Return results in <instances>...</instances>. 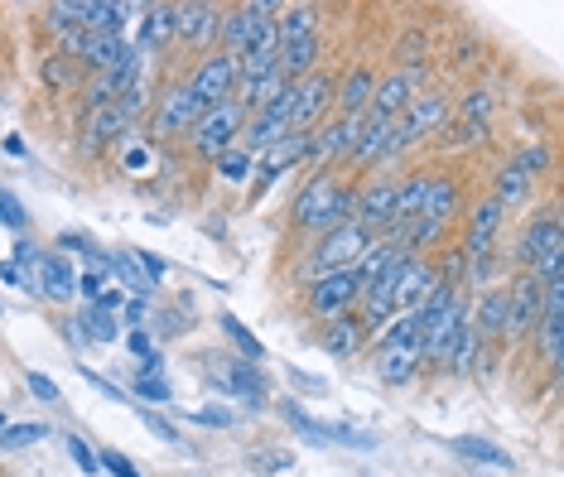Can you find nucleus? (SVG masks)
Returning a JSON list of instances; mask_svg holds the SVG:
<instances>
[{"mask_svg":"<svg viewBox=\"0 0 564 477\" xmlns=\"http://www.w3.org/2000/svg\"><path fill=\"white\" fill-rule=\"evenodd\" d=\"M541 300H545V290H541V280L535 275H521L517 285L507 290V324H502L507 338H525V333L535 328V318H541Z\"/></svg>","mask_w":564,"mask_h":477,"instance_id":"10","label":"nucleus"},{"mask_svg":"<svg viewBox=\"0 0 564 477\" xmlns=\"http://www.w3.org/2000/svg\"><path fill=\"white\" fill-rule=\"evenodd\" d=\"M135 265H140V275L150 280V290H155L160 280H164V261H160L155 251H135Z\"/></svg>","mask_w":564,"mask_h":477,"instance_id":"45","label":"nucleus"},{"mask_svg":"<svg viewBox=\"0 0 564 477\" xmlns=\"http://www.w3.org/2000/svg\"><path fill=\"white\" fill-rule=\"evenodd\" d=\"M0 430H6V420H0Z\"/></svg>","mask_w":564,"mask_h":477,"instance_id":"53","label":"nucleus"},{"mask_svg":"<svg viewBox=\"0 0 564 477\" xmlns=\"http://www.w3.org/2000/svg\"><path fill=\"white\" fill-rule=\"evenodd\" d=\"M97 468H107L111 477H140V468H135V463L126 458V454H111V448H107V454L97 458Z\"/></svg>","mask_w":564,"mask_h":477,"instance_id":"44","label":"nucleus"},{"mask_svg":"<svg viewBox=\"0 0 564 477\" xmlns=\"http://www.w3.org/2000/svg\"><path fill=\"white\" fill-rule=\"evenodd\" d=\"M525 198H531V178H525L517 164H507V170L497 174V208L507 213V208H517V203H525Z\"/></svg>","mask_w":564,"mask_h":477,"instance_id":"29","label":"nucleus"},{"mask_svg":"<svg viewBox=\"0 0 564 477\" xmlns=\"http://www.w3.org/2000/svg\"><path fill=\"white\" fill-rule=\"evenodd\" d=\"M415 367H420V353H405V347H381V381L387 386H405V381H415Z\"/></svg>","mask_w":564,"mask_h":477,"instance_id":"25","label":"nucleus"},{"mask_svg":"<svg viewBox=\"0 0 564 477\" xmlns=\"http://www.w3.org/2000/svg\"><path fill=\"white\" fill-rule=\"evenodd\" d=\"M391 208H395V184L391 178H381V184H371L367 193H357L352 203V223L377 231V227H391Z\"/></svg>","mask_w":564,"mask_h":477,"instance_id":"14","label":"nucleus"},{"mask_svg":"<svg viewBox=\"0 0 564 477\" xmlns=\"http://www.w3.org/2000/svg\"><path fill=\"white\" fill-rule=\"evenodd\" d=\"M203 111H208V107H203V101H198V93H194V87H174V93L164 97V107H160V121H155V126H160V135L194 131Z\"/></svg>","mask_w":564,"mask_h":477,"instance_id":"12","label":"nucleus"},{"mask_svg":"<svg viewBox=\"0 0 564 477\" xmlns=\"http://www.w3.org/2000/svg\"><path fill=\"white\" fill-rule=\"evenodd\" d=\"M155 333H164V338H174V333H184L178 328V314H160V328Z\"/></svg>","mask_w":564,"mask_h":477,"instance_id":"51","label":"nucleus"},{"mask_svg":"<svg viewBox=\"0 0 564 477\" xmlns=\"http://www.w3.org/2000/svg\"><path fill=\"white\" fill-rule=\"evenodd\" d=\"M357 131H362V116H343L338 126H328V131L314 140V154H318V160H338V154H352Z\"/></svg>","mask_w":564,"mask_h":477,"instance_id":"20","label":"nucleus"},{"mask_svg":"<svg viewBox=\"0 0 564 477\" xmlns=\"http://www.w3.org/2000/svg\"><path fill=\"white\" fill-rule=\"evenodd\" d=\"M217 170H223V178L241 184V178H247V170H251V154H247V150H227L223 160H217Z\"/></svg>","mask_w":564,"mask_h":477,"instance_id":"40","label":"nucleus"},{"mask_svg":"<svg viewBox=\"0 0 564 477\" xmlns=\"http://www.w3.org/2000/svg\"><path fill=\"white\" fill-rule=\"evenodd\" d=\"M188 420H194V424H208V430H227V424H232V410H194Z\"/></svg>","mask_w":564,"mask_h":477,"instance_id":"48","label":"nucleus"},{"mask_svg":"<svg viewBox=\"0 0 564 477\" xmlns=\"http://www.w3.org/2000/svg\"><path fill=\"white\" fill-rule=\"evenodd\" d=\"M223 333H227V338H232V343L241 347V353H247V362H261V357H265V347H261V343H256V338H251V333H247V328H241V318H232V314H223Z\"/></svg>","mask_w":564,"mask_h":477,"instance_id":"38","label":"nucleus"},{"mask_svg":"<svg viewBox=\"0 0 564 477\" xmlns=\"http://www.w3.org/2000/svg\"><path fill=\"white\" fill-rule=\"evenodd\" d=\"M126 347H131V353L140 357V362H160V357H155V338H150V333L145 328H126Z\"/></svg>","mask_w":564,"mask_h":477,"instance_id":"41","label":"nucleus"},{"mask_svg":"<svg viewBox=\"0 0 564 477\" xmlns=\"http://www.w3.org/2000/svg\"><path fill=\"white\" fill-rule=\"evenodd\" d=\"M68 458L78 463L83 473H97V454H93V448H87V444L78 440V434H68Z\"/></svg>","mask_w":564,"mask_h":477,"instance_id":"47","label":"nucleus"},{"mask_svg":"<svg viewBox=\"0 0 564 477\" xmlns=\"http://www.w3.org/2000/svg\"><path fill=\"white\" fill-rule=\"evenodd\" d=\"M507 324V290H492L478 300V333L482 338H492V333H502Z\"/></svg>","mask_w":564,"mask_h":477,"instance_id":"31","label":"nucleus"},{"mask_svg":"<svg viewBox=\"0 0 564 477\" xmlns=\"http://www.w3.org/2000/svg\"><path fill=\"white\" fill-rule=\"evenodd\" d=\"M121 54H126V44L121 39H107V34H83V44H78V58L87 63V68H97L101 77L117 73Z\"/></svg>","mask_w":564,"mask_h":477,"instance_id":"19","label":"nucleus"},{"mask_svg":"<svg viewBox=\"0 0 564 477\" xmlns=\"http://www.w3.org/2000/svg\"><path fill=\"white\" fill-rule=\"evenodd\" d=\"M131 391L140 395V401H150V405H164L174 395V386H170V377L164 371H135V386Z\"/></svg>","mask_w":564,"mask_h":477,"instance_id":"34","label":"nucleus"},{"mask_svg":"<svg viewBox=\"0 0 564 477\" xmlns=\"http://www.w3.org/2000/svg\"><path fill=\"white\" fill-rule=\"evenodd\" d=\"M458 116H464L468 126H492V93H468L458 101Z\"/></svg>","mask_w":564,"mask_h":477,"instance_id":"36","label":"nucleus"},{"mask_svg":"<svg viewBox=\"0 0 564 477\" xmlns=\"http://www.w3.org/2000/svg\"><path fill=\"white\" fill-rule=\"evenodd\" d=\"M391 131H395V121H381V116H367L362 111V131H357L352 160L357 164H377L381 154H391Z\"/></svg>","mask_w":564,"mask_h":477,"instance_id":"17","label":"nucleus"},{"mask_svg":"<svg viewBox=\"0 0 564 477\" xmlns=\"http://www.w3.org/2000/svg\"><path fill=\"white\" fill-rule=\"evenodd\" d=\"M357 333H362V324H352V318H328V333H324V347L338 357H352L357 347Z\"/></svg>","mask_w":564,"mask_h":477,"instance_id":"32","label":"nucleus"},{"mask_svg":"<svg viewBox=\"0 0 564 477\" xmlns=\"http://www.w3.org/2000/svg\"><path fill=\"white\" fill-rule=\"evenodd\" d=\"M521 261L531 265V275L541 280H564L560 265H564V237H560V223L555 217H535L521 237Z\"/></svg>","mask_w":564,"mask_h":477,"instance_id":"2","label":"nucleus"},{"mask_svg":"<svg viewBox=\"0 0 564 477\" xmlns=\"http://www.w3.org/2000/svg\"><path fill=\"white\" fill-rule=\"evenodd\" d=\"M126 126H131V121H126V111L117 107V101H111V107H97V111H87V150H101V145H107V140H117L121 131H126Z\"/></svg>","mask_w":564,"mask_h":477,"instance_id":"21","label":"nucleus"},{"mask_svg":"<svg viewBox=\"0 0 564 477\" xmlns=\"http://www.w3.org/2000/svg\"><path fill=\"white\" fill-rule=\"evenodd\" d=\"M352 203H357L352 188H338L328 174H314L310 184L300 188V198H294V223L328 237V231H338L343 223H352Z\"/></svg>","mask_w":564,"mask_h":477,"instance_id":"1","label":"nucleus"},{"mask_svg":"<svg viewBox=\"0 0 564 477\" xmlns=\"http://www.w3.org/2000/svg\"><path fill=\"white\" fill-rule=\"evenodd\" d=\"M381 347H405V353L425 357V318H420V314H401L391 324V333H387V343H381Z\"/></svg>","mask_w":564,"mask_h":477,"instance_id":"26","label":"nucleus"},{"mask_svg":"<svg viewBox=\"0 0 564 477\" xmlns=\"http://www.w3.org/2000/svg\"><path fill=\"white\" fill-rule=\"evenodd\" d=\"M371 93H377V77H371L367 68H352L348 83H343V93H338L343 116H362L371 107Z\"/></svg>","mask_w":564,"mask_h":477,"instance_id":"24","label":"nucleus"},{"mask_svg":"<svg viewBox=\"0 0 564 477\" xmlns=\"http://www.w3.org/2000/svg\"><path fill=\"white\" fill-rule=\"evenodd\" d=\"M285 420L294 424V434H300L304 444H318V448H328V444H343V448H371V444H377L371 434L348 430V424H318V420L304 415L300 405H285Z\"/></svg>","mask_w":564,"mask_h":477,"instance_id":"8","label":"nucleus"},{"mask_svg":"<svg viewBox=\"0 0 564 477\" xmlns=\"http://www.w3.org/2000/svg\"><path fill=\"white\" fill-rule=\"evenodd\" d=\"M107 280H111V275H101V270H87V275L78 280V290L87 294V304H101V300H107V290H111Z\"/></svg>","mask_w":564,"mask_h":477,"instance_id":"43","label":"nucleus"},{"mask_svg":"<svg viewBox=\"0 0 564 477\" xmlns=\"http://www.w3.org/2000/svg\"><path fill=\"white\" fill-rule=\"evenodd\" d=\"M198 93L203 107H223V101H232V87H237V58L232 54H213L198 63L194 83H188Z\"/></svg>","mask_w":564,"mask_h":477,"instance_id":"9","label":"nucleus"},{"mask_svg":"<svg viewBox=\"0 0 564 477\" xmlns=\"http://www.w3.org/2000/svg\"><path fill=\"white\" fill-rule=\"evenodd\" d=\"M420 63H415V73L410 68H401V73H391L387 83H377V93H371V107H367V116H381V121H395L410 101H415V83H420Z\"/></svg>","mask_w":564,"mask_h":477,"instance_id":"11","label":"nucleus"},{"mask_svg":"<svg viewBox=\"0 0 564 477\" xmlns=\"http://www.w3.org/2000/svg\"><path fill=\"white\" fill-rule=\"evenodd\" d=\"M367 247H371V231L357 227V223H343L338 231H328V237L318 241L310 270H318V275H338V270H352V261H362Z\"/></svg>","mask_w":564,"mask_h":477,"instance_id":"4","label":"nucleus"},{"mask_svg":"<svg viewBox=\"0 0 564 477\" xmlns=\"http://www.w3.org/2000/svg\"><path fill=\"white\" fill-rule=\"evenodd\" d=\"M241 121H247V111H241L237 101L208 107L198 116V126H194V150L203 154V160H223V154L232 150V140L241 135Z\"/></svg>","mask_w":564,"mask_h":477,"instance_id":"3","label":"nucleus"},{"mask_svg":"<svg viewBox=\"0 0 564 477\" xmlns=\"http://www.w3.org/2000/svg\"><path fill=\"white\" fill-rule=\"evenodd\" d=\"M444 116H448V101L444 93H425V97H415L410 107L401 111V121H395V131H391V154H401L410 145H420L434 126H444Z\"/></svg>","mask_w":564,"mask_h":477,"instance_id":"5","label":"nucleus"},{"mask_svg":"<svg viewBox=\"0 0 564 477\" xmlns=\"http://www.w3.org/2000/svg\"><path fill=\"white\" fill-rule=\"evenodd\" d=\"M0 280H6V285H20V290H24V275H20V270H15V265H10V261H6V265H0Z\"/></svg>","mask_w":564,"mask_h":477,"instance_id":"52","label":"nucleus"},{"mask_svg":"<svg viewBox=\"0 0 564 477\" xmlns=\"http://www.w3.org/2000/svg\"><path fill=\"white\" fill-rule=\"evenodd\" d=\"M223 367H227L223 391H232L247 410H261L265 405V377H261V367H251V362H223Z\"/></svg>","mask_w":564,"mask_h":477,"instance_id":"15","label":"nucleus"},{"mask_svg":"<svg viewBox=\"0 0 564 477\" xmlns=\"http://www.w3.org/2000/svg\"><path fill=\"white\" fill-rule=\"evenodd\" d=\"M458 458H468V463H482V468H502L511 473V454H502L497 444H487V440H454L448 444Z\"/></svg>","mask_w":564,"mask_h":477,"instance_id":"27","label":"nucleus"},{"mask_svg":"<svg viewBox=\"0 0 564 477\" xmlns=\"http://www.w3.org/2000/svg\"><path fill=\"white\" fill-rule=\"evenodd\" d=\"M40 294L44 300H54V304H68L73 294H78V275H73V265L63 261V256H54V251L40 261Z\"/></svg>","mask_w":564,"mask_h":477,"instance_id":"18","label":"nucleus"},{"mask_svg":"<svg viewBox=\"0 0 564 477\" xmlns=\"http://www.w3.org/2000/svg\"><path fill=\"white\" fill-rule=\"evenodd\" d=\"M78 328H87V338H93V343H117L121 338L117 314H111V308H101V304H87L83 308V324Z\"/></svg>","mask_w":564,"mask_h":477,"instance_id":"30","label":"nucleus"},{"mask_svg":"<svg viewBox=\"0 0 564 477\" xmlns=\"http://www.w3.org/2000/svg\"><path fill=\"white\" fill-rule=\"evenodd\" d=\"M223 24V10L217 6H174V34H184L188 44H208Z\"/></svg>","mask_w":564,"mask_h":477,"instance_id":"16","label":"nucleus"},{"mask_svg":"<svg viewBox=\"0 0 564 477\" xmlns=\"http://www.w3.org/2000/svg\"><path fill=\"white\" fill-rule=\"evenodd\" d=\"M24 386H30V391H34V395H40V401H48V405H54V401H58V386H54V381H48V377H44V371H24Z\"/></svg>","mask_w":564,"mask_h":477,"instance_id":"46","label":"nucleus"},{"mask_svg":"<svg viewBox=\"0 0 564 477\" xmlns=\"http://www.w3.org/2000/svg\"><path fill=\"white\" fill-rule=\"evenodd\" d=\"M145 314H150V300H131V304H126V324H131V328L145 324Z\"/></svg>","mask_w":564,"mask_h":477,"instance_id":"50","label":"nucleus"},{"mask_svg":"<svg viewBox=\"0 0 564 477\" xmlns=\"http://www.w3.org/2000/svg\"><path fill=\"white\" fill-rule=\"evenodd\" d=\"M83 377H87V381H93V386H97V391H107V395H111V401H126V391H121V386H111L107 377H97V371H87V367H83Z\"/></svg>","mask_w":564,"mask_h":477,"instance_id":"49","label":"nucleus"},{"mask_svg":"<svg viewBox=\"0 0 564 477\" xmlns=\"http://www.w3.org/2000/svg\"><path fill=\"white\" fill-rule=\"evenodd\" d=\"M440 285V275L425 265V261H405L401 275H395V290H391V304H401L405 314H415L420 304L430 300V290Z\"/></svg>","mask_w":564,"mask_h":477,"instance_id":"13","label":"nucleus"},{"mask_svg":"<svg viewBox=\"0 0 564 477\" xmlns=\"http://www.w3.org/2000/svg\"><path fill=\"white\" fill-rule=\"evenodd\" d=\"M44 83L48 93H68V87H78V68H73L68 54H48L44 58Z\"/></svg>","mask_w":564,"mask_h":477,"instance_id":"33","label":"nucleus"},{"mask_svg":"<svg viewBox=\"0 0 564 477\" xmlns=\"http://www.w3.org/2000/svg\"><path fill=\"white\" fill-rule=\"evenodd\" d=\"M170 34H174V6H150V10H145V24H140L135 54H155V48H160Z\"/></svg>","mask_w":564,"mask_h":477,"instance_id":"23","label":"nucleus"},{"mask_svg":"<svg viewBox=\"0 0 564 477\" xmlns=\"http://www.w3.org/2000/svg\"><path fill=\"white\" fill-rule=\"evenodd\" d=\"M333 101V77L328 73H310L304 83H294V107H290V135H310L314 121L328 111Z\"/></svg>","mask_w":564,"mask_h":477,"instance_id":"6","label":"nucleus"},{"mask_svg":"<svg viewBox=\"0 0 564 477\" xmlns=\"http://www.w3.org/2000/svg\"><path fill=\"white\" fill-rule=\"evenodd\" d=\"M135 415H140V424H145V430H150V434H160V440H164V444H178V430H174V424H170V420H160V415H155V410L135 405Z\"/></svg>","mask_w":564,"mask_h":477,"instance_id":"42","label":"nucleus"},{"mask_svg":"<svg viewBox=\"0 0 564 477\" xmlns=\"http://www.w3.org/2000/svg\"><path fill=\"white\" fill-rule=\"evenodd\" d=\"M362 294V280L357 270H338V275H318V285L310 290V308L318 318H343Z\"/></svg>","mask_w":564,"mask_h":477,"instance_id":"7","label":"nucleus"},{"mask_svg":"<svg viewBox=\"0 0 564 477\" xmlns=\"http://www.w3.org/2000/svg\"><path fill=\"white\" fill-rule=\"evenodd\" d=\"M314 15H318L314 6H290V10H280L275 39H280V44H290V39H310V34H314Z\"/></svg>","mask_w":564,"mask_h":477,"instance_id":"28","label":"nucleus"},{"mask_svg":"<svg viewBox=\"0 0 564 477\" xmlns=\"http://www.w3.org/2000/svg\"><path fill=\"white\" fill-rule=\"evenodd\" d=\"M0 223H6L10 231H24V227H30V213H24V203H20L10 188H0Z\"/></svg>","mask_w":564,"mask_h":477,"instance_id":"39","label":"nucleus"},{"mask_svg":"<svg viewBox=\"0 0 564 477\" xmlns=\"http://www.w3.org/2000/svg\"><path fill=\"white\" fill-rule=\"evenodd\" d=\"M111 275H121V285H126V294H135V300H150V280H145V275H140L135 256H111Z\"/></svg>","mask_w":564,"mask_h":477,"instance_id":"35","label":"nucleus"},{"mask_svg":"<svg viewBox=\"0 0 564 477\" xmlns=\"http://www.w3.org/2000/svg\"><path fill=\"white\" fill-rule=\"evenodd\" d=\"M454 208H458V188L448 184V178H434L430 174V193H425V208H420V223L444 227L448 217H454Z\"/></svg>","mask_w":564,"mask_h":477,"instance_id":"22","label":"nucleus"},{"mask_svg":"<svg viewBox=\"0 0 564 477\" xmlns=\"http://www.w3.org/2000/svg\"><path fill=\"white\" fill-rule=\"evenodd\" d=\"M44 424H6L0 430V448H30V444H40L44 440Z\"/></svg>","mask_w":564,"mask_h":477,"instance_id":"37","label":"nucleus"}]
</instances>
